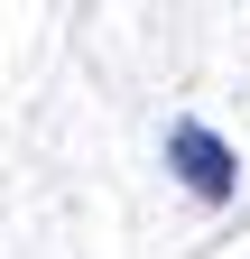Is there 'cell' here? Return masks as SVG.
<instances>
[{"instance_id": "cell-1", "label": "cell", "mask_w": 250, "mask_h": 259, "mask_svg": "<svg viewBox=\"0 0 250 259\" xmlns=\"http://www.w3.org/2000/svg\"><path fill=\"white\" fill-rule=\"evenodd\" d=\"M167 167H176L185 185H195L204 204H232V185H241V167H232V148L213 139L204 120H176V130H167Z\"/></svg>"}]
</instances>
